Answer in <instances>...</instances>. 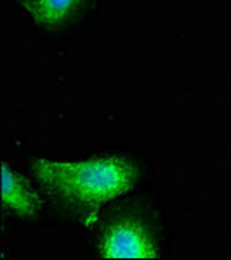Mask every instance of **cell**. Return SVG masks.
I'll use <instances>...</instances> for the list:
<instances>
[{"mask_svg": "<svg viewBox=\"0 0 231 260\" xmlns=\"http://www.w3.org/2000/svg\"><path fill=\"white\" fill-rule=\"evenodd\" d=\"M99 251L104 258H155L158 248L151 234L134 220L110 225L103 234Z\"/></svg>", "mask_w": 231, "mask_h": 260, "instance_id": "7a4b0ae2", "label": "cell"}, {"mask_svg": "<svg viewBox=\"0 0 231 260\" xmlns=\"http://www.w3.org/2000/svg\"><path fill=\"white\" fill-rule=\"evenodd\" d=\"M0 198H2V207L7 212L18 217H26V219L37 215L42 207L37 191L6 163L2 165V194Z\"/></svg>", "mask_w": 231, "mask_h": 260, "instance_id": "3957f363", "label": "cell"}, {"mask_svg": "<svg viewBox=\"0 0 231 260\" xmlns=\"http://www.w3.org/2000/svg\"><path fill=\"white\" fill-rule=\"evenodd\" d=\"M23 2H24V4H26V2H28V0H23Z\"/></svg>", "mask_w": 231, "mask_h": 260, "instance_id": "5b68a950", "label": "cell"}, {"mask_svg": "<svg viewBox=\"0 0 231 260\" xmlns=\"http://www.w3.org/2000/svg\"><path fill=\"white\" fill-rule=\"evenodd\" d=\"M39 184L52 196L78 207H101L125 196L139 179L137 165L122 154H99L85 160L32 163Z\"/></svg>", "mask_w": 231, "mask_h": 260, "instance_id": "6da1fadb", "label": "cell"}, {"mask_svg": "<svg viewBox=\"0 0 231 260\" xmlns=\"http://www.w3.org/2000/svg\"><path fill=\"white\" fill-rule=\"evenodd\" d=\"M82 2L83 0H28L24 7L35 24L45 30H54L65 24L78 11Z\"/></svg>", "mask_w": 231, "mask_h": 260, "instance_id": "277c9868", "label": "cell"}]
</instances>
